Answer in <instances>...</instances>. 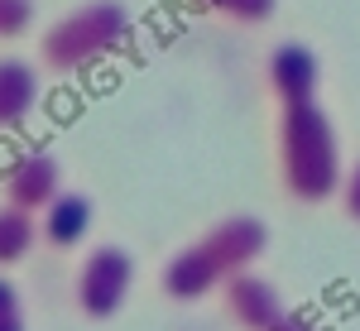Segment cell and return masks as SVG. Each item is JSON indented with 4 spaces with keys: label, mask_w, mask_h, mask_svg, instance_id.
<instances>
[{
    "label": "cell",
    "mask_w": 360,
    "mask_h": 331,
    "mask_svg": "<svg viewBox=\"0 0 360 331\" xmlns=\"http://www.w3.org/2000/svg\"><path fill=\"white\" fill-rule=\"evenodd\" d=\"M341 139L317 101L278 110V178L283 193L303 207H317L341 188Z\"/></svg>",
    "instance_id": "1"
},
{
    "label": "cell",
    "mask_w": 360,
    "mask_h": 331,
    "mask_svg": "<svg viewBox=\"0 0 360 331\" xmlns=\"http://www.w3.org/2000/svg\"><path fill=\"white\" fill-rule=\"evenodd\" d=\"M125 39H130V10L120 0H86L39 34V63L49 72H77L86 63L115 53Z\"/></svg>",
    "instance_id": "2"
},
{
    "label": "cell",
    "mask_w": 360,
    "mask_h": 331,
    "mask_svg": "<svg viewBox=\"0 0 360 331\" xmlns=\"http://www.w3.org/2000/svg\"><path fill=\"white\" fill-rule=\"evenodd\" d=\"M135 288V254L125 245H91L72 278V303L86 322H111Z\"/></svg>",
    "instance_id": "3"
},
{
    "label": "cell",
    "mask_w": 360,
    "mask_h": 331,
    "mask_svg": "<svg viewBox=\"0 0 360 331\" xmlns=\"http://www.w3.org/2000/svg\"><path fill=\"white\" fill-rule=\"evenodd\" d=\"M202 249L212 254V264L221 269V278H236V274H245L250 264L269 249V231H264V221H259V216L236 212V216H221L207 235H202Z\"/></svg>",
    "instance_id": "4"
},
{
    "label": "cell",
    "mask_w": 360,
    "mask_h": 331,
    "mask_svg": "<svg viewBox=\"0 0 360 331\" xmlns=\"http://www.w3.org/2000/svg\"><path fill=\"white\" fill-rule=\"evenodd\" d=\"M0 193L10 207H20L29 216H39V212H49L63 193V168H58L53 154H20L15 164L5 168V178H0Z\"/></svg>",
    "instance_id": "5"
},
{
    "label": "cell",
    "mask_w": 360,
    "mask_h": 331,
    "mask_svg": "<svg viewBox=\"0 0 360 331\" xmlns=\"http://www.w3.org/2000/svg\"><path fill=\"white\" fill-rule=\"evenodd\" d=\"M264 77H269V91L278 96V106H307V101H317L322 63H317V53L307 44L288 39V44H278L274 53H269Z\"/></svg>",
    "instance_id": "6"
},
{
    "label": "cell",
    "mask_w": 360,
    "mask_h": 331,
    "mask_svg": "<svg viewBox=\"0 0 360 331\" xmlns=\"http://www.w3.org/2000/svg\"><path fill=\"white\" fill-rule=\"evenodd\" d=\"M221 303H226L231 322H236L240 331H269L278 317L288 312L283 298H278V288L264 274H255V269L226 278V283H221Z\"/></svg>",
    "instance_id": "7"
},
{
    "label": "cell",
    "mask_w": 360,
    "mask_h": 331,
    "mask_svg": "<svg viewBox=\"0 0 360 331\" xmlns=\"http://www.w3.org/2000/svg\"><path fill=\"white\" fill-rule=\"evenodd\" d=\"M221 283L226 278H221V269L212 264V254L202 249V240L173 249L164 259V269H159V288H164V298H173V303H197V298L217 293Z\"/></svg>",
    "instance_id": "8"
},
{
    "label": "cell",
    "mask_w": 360,
    "mask_h": 331,
    "mask_svg": "<svg viewBox=\"0 0 360 331\" xmlns=\"http://www.w3.org/2000/svg\"><path fill=\"white\" fill-rule=\"evenodd\" d=\"M44 96V77L29 58H0V130H20Z\"/></svg>",
    "instance_id": "9"
},
{
    "label": "cell",
    "mask_w": 360,
    "mask_h": 331,
    "mask_svg": "<svg viewBox=\"0 0 360 331\" xmlns=\"http://www.w3.org/2000/svg\"><path fill=\"white\" fill-rule=\"evenodd\" d=\"M91 216H96L91 197H86V193H72V188H63L53 207H49V212H39V240H49L53 249L82 245L86 231H91Z\"/></svg>",
    "instance_id": "10"
},
{
    "label": "cell",
    "mask_w": 360,
    "mask_h": 331,
    "mask_svg": "<svg viewBox=\"0 0 360 331\" xmlns=\"http://www.w3.org/2000/svg\"><path fill=\"white\" fill-rule=\"evenodd\" d=\"M34 245H39V216L0 202V269L5 264H20Z\"/></svg>",
    "instance_id": "11"
},
{
    "label": "cell",
    "mask_w": 360,
    "mask_h": 331,
    "mask_svg": "<svg viewBox=\"0 0 360 331\" xmlns=\"http://www.w3.org/2000/svg\"><path fill=\"white\" fill-rule=\"evenodd\" d=\"M207 10H217L226 20H236V25H264L269 15H274L278 0H202Z\"/></svg>",
    "instance_id": "12"
},
{
    "label": "cell",
    "mask_w": 360,
    "mask_h": 331,
    "mask_svg": "<svg viewBox=\"0 0 360 331\" xmlns=\"http://www.w3.org/2000/svg\"><path fill=\"white\" fill-rule=\"evenodd\" d=\"M34 25V0H0V39H20Z\"/></svg>",
    "instance_id": "13"
},
{
    "label": "cell",
    "mask_w": 360,
    "mask_h": 331,
    "mask_svg": "<svg viewBox=\"0 0 360 331\" xmlns=\"http://www.w3.org/2000/svg\"><path fill=\"white\" fill-rule=\"evenodd\" d=\"M0 331H29L25 298H20V288H15L5 274H0Z\"/></svg>",
    "instance_id": "14"
},
{
    "label": "cell",
    "mask_w": 360,
    "mask_h": 331,
    "mask_svg": "<svg viewBox=\"0 0 360 331\" xmlns=\"http://www.w3.org/2000/svg\"><path fill=\"white\" fill-rule=\"evenodd\" d=\"M336 197H341V212H346L351 221H360V159H356V164H346Z\"/></svg>",
    "instance_id": "15"
},
{
    "label": "cell",
    "mask_w": 360,
    "mask_h": 331,
    "mask_svg": "<svg viewBox=\"0 0 360 331\" xmlns=\"http://www.w3.org/2000/svg\"><path fill=\"white\" fill-rule=\"evenodd\" d=\"M269 331H322V327H317L312 317H303V312H283V317H278Z\"/></svg>",
    "instance_id": "16"
}]
</instances>
